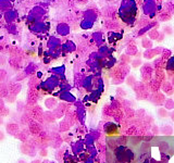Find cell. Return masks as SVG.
<instances>
[{"label": "cell", "instance_id": "cell-1", "mask_svg": "<svg viewBox=\"0 0 174 163\" xmlns=\"http://www.w3.org/2000/svg\"><path fill=\"white\" fill-rule=\"evenodd\" d=\"M58 32L61 34V35H64V34H66V33L69 32V27H68V25H60L59 27H58Z\"/></svg>", "mask_w": 174, "mask_h": 163}, {"label": "cell", "instance_id": "cell-2", "mask_svg": "<svg viewBox=\"0 0 174 163\" xmlns=\"http://www.w3.org/2000/svg\"><path fill=\"white\" fill-rule=\"evenodd\" d=\"M2 61H5V59L3 58V57H1V55H0V64H3V63H5V62H2Z\"/></svg>", "mask_w": 174, "mask_h": 163}]
</instances>
